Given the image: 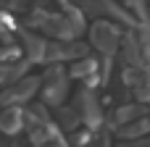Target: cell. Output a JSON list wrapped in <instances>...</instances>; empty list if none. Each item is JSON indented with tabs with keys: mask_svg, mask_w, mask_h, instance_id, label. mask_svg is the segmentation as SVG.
I'll use <instances>...</instances> for the list:
<instances>
[{
	"mask_svg": "<svg viewBox=\"0 0 150 147\" xmlns=\"http://www.w3.org/2000/svg\"><path fill=\"white\" fill-rule=\"evenodd\" d=\"M76 110H79V118L90 126H95L98 121H100V113H98V105H95V97L92 95H79V105H76Z\"/></svg>",
	"mask_w": 150,
	"mask_h": 147,
	"instance_id": "cell-4",
	"label": "cell"
},
{
	"mask_svg": "<svg viewBox=\"0 0 150 147\" xmlns=\"http://www.w3.org/2000/svg\"><path fill=\"white\" fill-rule=\"evenodd\" d=\"M37 92V79L29 76V79H16L11 82V87L0 95V105H13V103H24L26 97H32Z\"/></svg>",
	"mask_w": 150,
	"mask_h": 147,
	"instance_id": "cell-2",
	"label": "cell"
},
{
	"mask_svg": "<svg viewBox=\"0 0 150 147\" xmlns=\"http://www.w3.org/2000/svg\"><path fill=\"white\" fill-rule=\"evenodd\" d=\"M90 34H92V45H95L100 53H105V55L116 53V47H119V42H121V34H119V29H116L111 21H95Z\"/></svg>",
	"mask_w": 150,
	"mask_h": 147,
	"instance_id": "cell-1",
	"label": "cell"
},
{
	"mask_svg": "<svg viewBox=\"0 0 150 147\" xmlns=\"http://www.w3.org/2000/svg\"><path fill=\"white\" fill-rule=\"evenodd\" d=\"M0 147H5V145H3V139H0Z\"/></svg>",
	"mask_w": 150,
	"mask_h": 147,
	"instance_id": "cell-5",
	"label": "cell"
},
{
	"mask_svg": "<svg viewBox=\"0 0 150 147\" xmlns=\"http://www.w3.org/2000/svg\"><path fill=\"white\" fill-rule=\"evenodd\" d=\"M21 121H24V113H21L18 108H13V105L0 108V132L16 134V132L21 129Z\"/></svg>",
	"mask_w": 150,
	"mask_h": 147,
	"instance_id": "cell-3",
	"label": "cell"
}]
</instances>
